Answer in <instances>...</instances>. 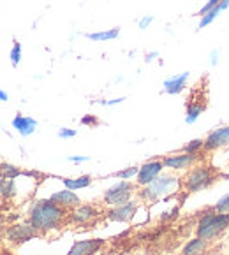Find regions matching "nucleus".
<instances>
[{"label": "nucleus", "instance_id": "obj_26", "mask_svg": "<svg viewBox=\"0 0 229 255\" xmlns=\"http://www.w3.org/2000/svg\"><path fill=\"white\" fill-rule=\"evenodd\" d=\"M74 135H76L74 128H60V130H58V137H62V139L74 137Z\"/></svg>", "mask_w": 229, "mask_h": 255}, {"label": "nucleus", "instance_id": "obj_19", "mask_svg": "<svg viewBox=\"0 0 229 255\" xmlns=\"http://www.w3.org/2000/svg\"><path fill=\"white\" fill-rule=\"evenodd\" d=\"M64 185L67 187V190H78V188H85L92 183V176L85 174V176L78 178V180H69V178H64Z\"/></svg>", "mask_w": 229, "mask_h": 255}, {"label": "nucleus", "instance_id": "obj_15", "mask_svg": "<svg viewBox=\"0 0 229 255\" xmlns=\"http://www.w3.org/2000/svg\"><path fill=\"white\" fill-rule=\"evenodd\" d=\"M49 199L53 201V203H56V204H60V206H64V208H74V206H78L81 201H79V197L76 194H72L71 190H64V192H56V194H53Z\"/></svg>", "mask_w": 229, "mask_h": 255}, {"label": "nucleus", "instance_id": "obj_28", "mask_svg": "<svg viewBox=\"0 0 229 255\" xmlns=\"http://www.w3.org/2000/svg\"><path fill=\"white\" fill-rule=\"evenodd\" d=\"M125 97H118V99H113V101H108V102H101L102 106H115V104H120V102H124Z\"/></svg>", "mask_w": 229, "mask_h": 255}, {"label": "nucleus", "instance_id": "obj_5", "mask_svg": "<svg viewBox=\"0 0 229 255\" xmlns=\"http://www.w3.org/2000/svg\"><path fill=\"white\" fill-rule=\"evenodd\" d=\"M136 188L138 187L131 185L129 181H122V183L108 188V190L104 192L102 201H104V204H109V206H120V204H125L131 201Z\"/></svg>", "mask_w": 229, "mask_h": 255}, {"label": "nucleus", "instance_id": "obj_30", "mask_svg": "<svg viewBox=\"0 0 229 255\" xmlns=\"http://www.w3.org/2000/svg\"><path fill=\"white\" fill-rule=\"evenodd\" d=\"M157 55H159L157 51H154V53H148V55L145 56V60H147V62H152V60H154V58H155V56H157Z\"/></svg>", "mask_w": 229, "mask_h": 255}, {"label": "nucleus", "instance_id": "obj_23", "mask_svg": "<svg viewBox=\"0 0 229 255\" xmlns=\"http://www.w3.org/2000/svg\"><path fill=\"white\" fill-rule=\"evenodd\" d=\"M138 171H139V167H127V169H124V171H118V173H115V174H111V176H115V178H131V176H136L138 174Z\"/></svg>", "mask_w": 229, "mask_h": 255}, {"label": "nucleus", "instance_id": "obj_13", "mask_svg": "<svg viewBox=\"0 0 229 255\" xmlns=\"http://www.w3.org/2000/svg\"><path fill=\"white\" fill-rule=\"evenodd\" d=\"M97 217L99 211L90 204H85V206H79L71 211V224H88V222Z\"/></svg>", "mask_w": 229, "mask_h": 255}, {"label": "nucleus", "instance_id": "obj_2", "mask_svg": "<svg viewBox=\"0 0 229 255\" xmlns=\"http://www.w3.org/2000/svg\"><path fill=\"white\" fill-rule=\"evenodd\" d=\"M219 178H221V173L217 169L210 167V165H198V167L187 171V174L182 178L180 183L187 192H199L215 185Z\"/></svg>", "mask_w": 229, "mask_h": 255}, {"label": "nucleus", "instance_id": "obj_1", "mask_svg": "<svg viewBox=\"0 0 229 255\" xmlns=\"http://www.w3.org/2000/svg\"><path fill=\"white\" fill-rule=\"evenodd\" d=\"M71 224V213L67 208L53 203L51 199H44L35 203L30 213V225L39 234V238L48 236V233L60 229L64 225Z\"/></svg>", "mask_w": 229, "mask_h": 255}, {"label": "nucleus", "instance_id": "obj_31", "mask_svg": "<svg viewBox=\"0 0 229 255\" xmlns=\"http://www.w3.org/2000/svg\"><path fill=\"white\" fill-rule=\"evenodd\" d=\"M0 101H2V102H7L9 101V95L5 94L4 90H0Z\"/></svg>", "mask_w": 229, "mask_h": 255}, {"label": "nucleus", "instance_id": "obj_18", "mask_svg": "<svg viewBox=\"0 0 229 255\" xmlns=\"http://www.w3.org/2000/svg\"><path fill=\"white\" fill-rule=\"evenodd\" d=\"M207 245H208V241L201 240V238H194V240L185 245L182 255H201L205 248H207Z\"/></svg>", "mask_w": 229, "mask_h": 255}, {"label": "nucleus", "instance_id": "obj_11", "mask_svg": "<svg viewBox=\"0 0 229 255\" xmlns=\"http://www.w3.org/2000/svg\"><path fill=\"white\" fill-rule=\"evenodd\" d=\"M199 158V155H194V153H185V151H182V153H177V155H168V157L162 158V164H164V167H171V169H187L191 167L192 164H194L196 160Z\"/></svg>", "mask_w": 229, "mask_h": 255}, {"label": "nucleus", "instance_id": "obj_10", "mask_svg": "<svg viewBox=\"0 0 229 255\" xmlns=\"http://www.w3.org/2000/svg\"><path fill=\"white\" fill-rule=\"evenodd\" d=\"M106 245V240H85L76 241L67 255H97Z\"/></svg>", "mask_w": 229, "mask_h": 255}, {"label": "nucleus", "instance_id": "obj_22", "mask_svg": "<svg viewBox=\"0 0 229 255\" xmlns=\"http://www.w3.org/2000/svg\"><path fill=\"white\" fill-rule=\"evenodd\" d=\"M14 194V185L11 180H2L0 181V195L2 197H9V195Z\"/></svg>", "mask_w": 229, "mask_h": 255}, {"label": "nucleus", "instance_id": "obj_27", "mask_svg": "<svg viewBox=\"0 0 229 255\" xmlns=\"http://www.w3.org/2000/svg\"><path fill=\"white\" fill-rule=\"evenodd\" d=\"M219 58H221V49H214L210 55V64L214 65V67L219 64Z\"/></svg>", "mask_w": 229, "mask_h": 255}, {"label": "nucleus", "instance_id": "obj_17", "mask_svg": "<svg viewBox=\"0 0 229 255\" xmlns=\"http://www.w3.org/2000/svg\"><path fill=\"white\" fill-rule=\"evenodd\" d=\"M120 35V28L115 26L111 30H101V32H90V34H85V37L90 39V41L101 42V41H113Z\"/></svg>", "mask_w": 229, "mask_h": 255}, {"label": "nucleus", "instance_id": "obj_7", "mask_svg": "<svg viewBox=\"0 0 229 255\" xmlns=\"http://www.w3.org/2000/svg\"><path fill=\"white\" fill-rule=\"evenodd\" d=\"M162 169H164L162 160H150L147 164H143L138 171V187H147L154 180H157Z\"/></svg>", "mask_w": 229, "mask_h": 255}, {"label": "nucleus", "instance_id": "obj_25", "mask_svg": "<svg viewBox=\"0 0 229 255\" xmlns=\"http://www.w3.org/2000/svg\"><path fill=\"white\" fill-rule=\"evenodd\" d=\"M152 21H154V16H143L141 19L138 21V26H139V30H147L148 26L152 25Z\"/></svg>", "mask_w": 229, "mask_h": 255}, {"label": "nucleus", "instance_id": "obj_32", "mask_svg": "<svg viewBox=\"0 0 229 255\" xmlns=\"http://www.w3.org/2000/svg\"><path fill=\"white\" fill-rule=\"evenodd\" d=\"M69 160H72V162H85V160H88L87 157H69Z\"/></svg>", "mask_w": 229, "mask_h": 255}, {"label": "nucleus", "instance_id": "obj_29", "mask_svg": "<svg viewBox=\"0 0 229 255\" xmlns=\"http://www.w3.org/2000/svg\"><path fill=\"white\" fill-rule=\"evenodd\" d=\"M4 236H5V227H4V217L0 215V241L4 240Z\"/></svg>", "mask_w": 229, "mask_h": 255}, {"label": "nucleus", "instance_id": "obj_21", "mask_svg": "<svg viewBox=\"0 0 229 255\" xmlns=\"http://www.w3.org/2000/svg\"><path fill=\"white\" fill-rule=\"evenodd\" d=\"M9 58H11V65L12 67H18L19 62H21V44L18 41H12V49L9 53Z\"/></svg>", "mask_w": 229, "mask_h": 255}, {"label": "nucleus", "instance_id": "obj_8", "mask_svg": "<svg viewBox=\"0 0 229 255\" xmlns=\"http://www.w3.org/2000/svg\"><path fill=\"white\" fill-rule=\"evenodd\" d=\"M226 144H229V125L215 128V130H212L210 134L207 135V139H205L203 151L219 150V148L226 146Z\"/></svg>", "mask_w": 229, "mask_h": 255}, {"label": "nucleus", "instance_id": "obj_4", "mask_svg": "<svg viewBox=\"0 0 229 255\" xmlns=\"http://www.w3.org/2000/svg\"><path fill=\"white\" fill-rule=\"evenodd\" d=\"M180 181L173 176H161L157 180H154L150 185L143 187V190L139 192V197L141 199H150V201H157L161 195H166L171 188H175Z\"/></svg>", "mask_w": 229, "mask_h": 255}, {"label": "nucleus", "instance_id": "obj_20", "mask_svg": "<svg viewBox=\"0 0 229 255\" xmlns=\"http://www.w3.org/2000/svg\"><path fill=\"white\" fill-rule=\"evenodd\" d=\"M221 12H222V9L217 5V7L210 9V11H208L205 16H201V18H199V23H198V28H199V30H203V28H207L208 25H212V23H214L215 19H217V16L221 14Z\"/></svg>", "mask_w": 229, "mask_h": 255}, {"label": "nucleus", "instance_id": "obj_24", "mask_svg": "<svg viewBox=\"0 0 229 255\" xmlns=\"http://www.w3.org/2000/svg\"><path fill=\"white\" fill-rule=\"evenodd\" d=\"M221 2H222V0H208L207 4H205L203 7L199 9V11H198V14H196V16H199V18H201V16H205V14H207V12L210 11V9L217 7V5L221 4Z\"/></svg>", "mask_w": 229, "mask_h": 255}, {"label": "nucleus", "instance_id": "obj_9", "mask_svg": "<svg viewBox=\"0 0 229 255\" xmlns=\"http://www.w3.org/2000/svg\"><path fill=\"white\" fill-rule=\"evenodd\" d=\"M189 78H191V72H189V71H184V72H180V74L169 76V78L164 79V83H162L164 92H166V94H169V95L182 94V92L185 90V87H187Z\"/></svg>", "mask_w": 229, "mask_h": 255}, {"label": "nucleus", "instance_id": "obj_16", "mask_svg": "<svg viewBox=\"0 0 229 255\" xmlns=\"http://www.w3.org/2000/svg\"><path fill=\"white\" fill-rule=\"evenodd\" d=\"M208 104H196V102H187V113H185V124L192 125L198 122V118L201 117V113L207 109Z\"/></svg>", "mask_w": 229, "mask_h": 255}, {"label": "nucleus", "instance_id": "obj_3", "mask_svg": "<svg viewBox=\"0 0 229 255\" xmlns=\"http://www.w3.org/2000/svg\"><path fill=\"white\" fill-rule=\"evenodd\" d=\"M229 229V213H208L201 218V222L198 224V238L205 241H212L215 238H219L222 233Z\"/></svg>", "mask_w": 229, "mask_h": 255}, {"label": "nucleus", "instance_id": "obj_6", "mask_svg": "<svg viewBox=\"0 0 229 255\" xmlns=\"http://www.w3.org/2000/svg\"><path fill=\"white\" fill-rule=\"evenodd\" d=\"M5 238H7V241L11 245H23L26 243L28 240H32V238H39V234L35 233V229L32 227L30 224L28 225H12V227H9L7 231H5Z\"/></svg>", "mask_w": 229, "mask_h": 255}, {"label": "nucleus", "instance_id": "obj_14", "mask_svg": "<svg viewBox=\"0 0 229 255\" xmlns=\"http://www.w3.org/2000/svg\"><path fill=\"white\" fill-rule=\"evenodd\" d=\"M12 127L21 135H30V134H34L35 128H37V120H34V118H30V117H23L21 113H18V115L12 118Z\"/></svg>", "mask_w": 229, "mask_h": 255}, {"label": "nucleus", "instance_id": "obj_12", "mask_svg": "<svg viewBox=\"0 0 229 255\" xmlns=\"http://www.w3.org/2000/svg\"><path fill=\"white\" fill-rule=\"evenodd\" d=\"M136 210H138V203H136V201H129V203L113 208V210L108 213V218L109 220H115V222H129L132 217H134Z\"/></svg>", "mask_w": 229, "mask_h": 255}]
</instances>
